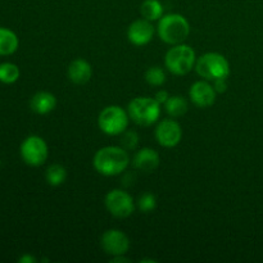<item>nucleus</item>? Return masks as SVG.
Returning a JSON list of instances; mask_svg holds the SVG:
<instances>
[{
    "instance_id": "7",
    "label": "nucleus",
    "mask_w": 263,
    "mask_h": 263,
    "mask_svg": "<svg viewBox=\"0 0 263 263\" xmlns=\"http://www.w3.org/2000/svg\"><path fill=\"white\" fill-rule=\"evenodd\" d=\"M20 153L26 164L39 167L48 159L49 148L46 141L37 135H31L22 141Z\"/></svg>"
},
{
    "instance_id": "16",
    "label": "nucleus",
    "mask_w": 263,
    "mask_h": 263,
    "mask_svg": "<svg viewBox=\"0 0 263 263\" xmlns=\"http://www.w3.org/2000/svg\"><path fill=\"white\" fill-rule=\"evenodd\" d=\"M20 46V40L15 32L5 27H0V55H10Z\"/></svg>"
},
{
    "instance_id": "19",
    "label": "nucleus",
    "mask_w": 263,
    "mask_h": 263,
    "mask_svg": "<svg viewBox=\"0 0 263 263\" xmlns=\"http://www.w3.org/2000/svg\"><path fill=\"white\" fill-rule=\"evenodd\" d=\"M45 180L49 185L51 186H59V185L64 184L67 180V171L63 166L58 163H54L48 167L45 172Z\"/></svg>"
},
{
    "instance_id": "17",
    "label": "nucleus",
    "mask_w": 263,
    "mask_h": 263,
    "mask_svg": "<svg viewBox=\"0 0 263 263\" xmlns=\"http://www.w3.org/2000/svg\"><path fill=\"white\" fill-rule=\"evenodd\" d=\"M140 13L143 18L154 22L159 21L163 15V5L159 0H145L140 7Z\"/></svg>"
},
{
    "instance_id": "9",
    "label": "nucleus",
    "mask_w": 263,
    "mask_h": 263,
    "mask_svg": "<svg viewBox=\"0 0 263 263\" xmlns=\"http://www.w3.org/2000/svg\"><path fill=\"white\" fill-rule=\"evenodd\" d=\"M100 246L103 251L109 256H125L130 249V239L123 231L109 229L103 233L100 238Z\"/></svg>"
},
{
    "instance_id": "27",
    "label": "nucleus",
    "mask_w": 263,
    "mask_h": 263,
    "mask_svg": "<svg viewBox=\"0 0 263 263\" xmlns=\"http://www.w3.org/2000/svg\"><path fill=\"white\" fill-rule=\"evenodd\" d=\"M110 262H130V259L125 258L123 256H115V257H112Z\"/></svg>"
},
{
    "instance_id": "18",
    "label": "nucleus",
    "mask_w": 263,
    "mask_h": 263,
    "mask_svg": "<svg viewBox=\"0 0 263 263\" xmlns=\"http://www.w3.org/2000/svg\"><path fill=\"white\" fill-rule=\"evenodd\" d=\"M164 108L171 117H181L187 112L189 105H187L186 99L184 97L174 95V97H170L167 99V102L164 103Z\"/></svg>"
},
{
    "instance_id": "15",
    "label": "nucleus",
    "mask_w": 263,
    "mask_h": 263,
    "mask_svg": "<svg viewBox=\"0 0 263 263\" xmlns=\"http://www.w3.org/2000/svg\"><path fill=\"white\" fill-rule=\"evenodd\" d=\"M31 109L37 115H48L57 107V98L49 91H39L31 98Z\"/></svg>"
},
{
    "instance_id": "23",
    "label": "nucleus",
    "mask_w": 263,
    "mask_h": 263,
    "mask_svg": "<svg viewBox=\"0 0 263 263\" xmlns=\"http://www.w3.org/2000/svg\"><path fill=\"white\" fill-rule=\"evenodd\" d=\"M139 144V135L135 131H127L122 134L121 138V146L126 151H134Z\"/></svg>"
},
{
    "instance_id": "20",
    "label": "nucleus",
    "mask_w": 263,
    "mask_h": 263,
    "mask_svg": "<svg viewBox=\"0 0 263 263\" xmlns=\"http://www.w3.org/2000/svg\"><path fill=\"white\" fill-rule=\"evenodd\" d=\"M21 76V72L18 66H15L14 63H9V62H5V63L0 64V82L3 84H14Z\"/></svg>"
},
{
    "instance_id": "8",
    "label": "nucleus",
    "mask_w": 263,
    "mask_h": 263,
    "mask_svg": "<svg viewBox=\"0 0 263 263\" xmlns=\"http://www.w3.org/2000/svg\"><path fill=\"white\" fill-rule=\"evenodd\" d=\"M105 208L108 212L117 218H126L135 211L134 198L122 189H113L105 195Z\"/></svg>"
},
{
    "instance_id": "24",
    "label": "nucleus",
    "mask_w": 263,
    "mask_h": 263,
    "mask_svg": "<svg viewBox=\"0 0 263 263\" xmlns=\"http://www.w3.org/2000/svg\"><path fill=\"white\" fill-rule=\"evenodd\" d=\"M213 87H215V90L218 94H222V92H225L228 90V81H226V79L215 80L213 81Z\"/></svg>"
},
{
    "instance_id": "6",
    "label": "nucleus",
    "mask_w": 263,
    "mask_h": 263,
    "mask_svg": "<svg viewBox=\"0 0 263 263\" xmlns=\"http://www.w3.org/2000/svg\"><path fill=\"white\" fill-rule=\"evenodd\" d=\"M128 116L127 110L120 105H108L98 116V126L104 134L110 136L122 135L127 130Z\"/></svg>"
},
{
    "instance_id": "21",
    "label": "nucleus",
    "mask_w": 263,
    "mask_h": 263,
    "mask_svg": "<svg viewBox=\"0 0 263 263\" xmlns=\"http://www.w3.org/2000/svg\"><path fill=\"white\" fill-rule=\"evenodd\" d=\"M145 81L151 86H162L166 82V73L162 67H149L145 72Z\"/></svg>"
},
{
    "instance_id": "22",
    "label": "nucleus",
    "mask_w": 263,
    "mask_h": 263,
    "mask_svg": "<svg viewBox=\"0 0 263 263\" xmlns=\"http://www.w3.org/2000/svg\"><path fill=\"white\" fill-rule=\"evenodd\" d=\"M157 207V198L152 193H144L140 195L138 200V208L144 213H149L156 210Z\"/></svg>"
},
{
    "instance_id": "13",
    "label": "nucleus",
    "mask_w": 263,
    "mask_h": 263,
    "mask_svg": "<svg viewBox=\"0 0 263 263\" xmlns=\"http://www.w3.org/2000/svg\"><path fill=\"white\" fill-rule=\"evenodd\" d=\"M68 79L76 85H84L90 81L92 76V67L86 59L77 58L69 63L67 69Z\"/></svg>"
},
{
    "instance_id": "10",
    "label": "nucleus",
    "mask_w": 263,
    "mask_h": 263,
    "mask_svg": "<svg viewBox=\"0 0 263 263\" xmlns=\"http://www.w3.org/2000/svg\"><path fill=\"white\" fill-rule=\"evenodd\" d=\"M156 139L163 148H175L182 139V128L177 121L162 120L156 127Z\"/></svg>"
},
{
    "instance_id": "11",
    "label": "nucleus",
    "mask_w": 263,
    "mask_h": 263,
    "mask_svg": "<svg viewBox=\"0 0 263 263\" xmlns=\"http://www.w3.org/2000/svg\"><path fill=\"white\" fill-rule=\"evenodd\" d=\"M190 100L198 108H210L215 104L217 91L215 90L213 85L207 82V80H200L194 82L189 90Z\"/></svg>"
},
{
    "instance_id": "25",
    "label": "nucleus",
    "mask_w": 263,
    "mask_h": 263,
    "mask_svg": "<svg viewBox=\"0 0 263 263\" xmlns=\"http://www.w3.org/2000/svg\"><path fill=\"white\" fill-rule=\"evenodd\" d=\"M154 98H156V100L159 103V104H164V103L167 102V99L170 98V95L166 90H159Z\"/></svg>"
},
{
    "instance_id": "2",
    "label": "nucleus",
    "mask_w": 263,
    "mask_h": 263,
    "mask_svg": "<svg viewBox=\"0 0 263 263\" xmlns=\"http://www.w3.org/2000/svg\"><path fill=\"white\" fill-rule=\"evenodd\" d=\"M157 32L163 43L177 45L184 43L190 33V25L186 18L179 13H170L162 15L158 21Z\"/></svg>"
},
{
    "instance_id": "4",
    "label": "nucleus",
    "mask_w": 263,
    "mask_h": 263,
    "mask_svg": "<svg viewBox=\"0 0 263 263\" xmlns=\"http://www.w3.org/2000/svg\"><path fill=\"white\" fill-rule=\"evenodd\" d=\"M195 63H197V55L194 49L184 43L172 45L164 57L166 68L176 76H184L189 73L195 67Z\"/></svg>"
},
{
    "instance_id": "12",
    "label": "nucleus",
    "mask_w": 263,
    "mask_h": 263,
    "mask_svg": "<svg viewBox=\"0 0 263 263\" xmlns=\"http://www.w3.org/2000/svg\"><path fill=\"white\" fill-rule=\"evenodd\" d=\"M154 26L152 25L151 21L145 20V18H140L136 20L128 26L127 30V39L131 44L136 46H144L149 44L153 39Z\"/></svg>"
},
{
    "instance_id": "26",
    "label": "nucleus",
    "mask_w": 263,
    "mask_h": 263,
    "mask_svg": "<svg viewBox=\"0 0 263 263\" xmlns=\"http://www.w3.org/2000/svg\"><path fill=\"white\" fill-rule=\"evenodd\" d=\"M18 262L20 263H35L36 258L35 257L30 256V254H25V256H22L20 259H18Z\"/></svg>"
},
{
    "instance_id": "1",
    "label": "nucleus",
    "mask_w": 263,
    "mask_h": 263,
    "mask_svg": "<svg viewBox=\"0 0 263 263\" xmlns=\"http://www.w3.org/2000/svg\"><path fill=\"white\" fill-rule=\"evenodd\" d=\"M94 168L103 176H117L121 175L130 164V156L122 146L108 145L100 148L92 159Z\"/></svg>"
},
{
    "instance_id": "14",
    "label": "nucleus",
    "mask_w": 263,
    "mask_h": 263,
    "mask_svg": "<svg viewBox=\"0 0 263 263\" xmlns=\"http://www.w3.org/2000/svg\"><path fill=\"white\" fill-rule=\"evenodd\" d=\"M133 164L136 170L143 172H153L159 166V154L152 148H141L134 156Z\"/></svg>"
},
{
    "instance_id": "3",
    "label": "nucleus",
    "mask_w": 263,
    "mask_h": 263,
    "mask_svg": "<svg viewBox=\"0 0 263 263\" xmlns=\"http://www.w3.org/2000/svg\"><path fill=\"white\" fill-rule=\"evenodd\" d=\"M127 113L136 125L149 127L161 117V104L156 98L138 97L128 103Z\"/></svg>"
},
{
    "instance_id": "5",
    "label": "nucleus",
    "mask_w": 263,
    "mask_h": 263,
    "mask_svg": "<svg viewBox=\"0 0 263 263\" xmlns=\"http://www.w3.org/2000/svg\"><path fill=\"white\" fill-rule=\"evenodd\" d=\"M194 68L197 73L207 81L228 79L230 74V64L228 59L222 54L215 53V51H210L197 58Z\"/></svg>"
}]
</instances>
